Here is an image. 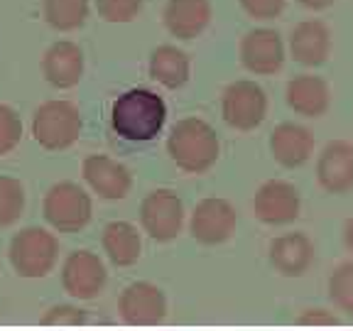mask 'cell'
I'll return each mask as SVG.
<instances>
[{"mask_svg":"<svg viewBox=\"0 0 353 331\" xmlns=\"http://www.w3.org/2000/svg\"><path fill=\"white\" fill-rule=\"evenodd\" d=\"M343 241H346L348 250H353V219L346 223V231H343Z\"/></svg>","mask_w":353,"mask_h":331,"instance_id":"cell-32","label":"cell"},{"mask_svg":"<svg viewBox=\"0 0 353 331\" xmlns=\"http://www.w3.org/2000/svg\"><path fill=\"white\" fill-rule=\"evenodd\" d=\"M331 47V34L324 22L319 20H304L290 34V50L299 64L316 66L326 59Z\"/></svg>","mask_w":353,"mask_h":331,"instance_id":"cell-19","label":"cell"},{"mask_svg":"<svg viewBox=\"0 0 353 331\" xmlns=\"http://www.w3.org/2000/svg\"><path fill=\"white\" fill-rule=\"evenodd\" d=\"M319 184L331 194L353 189V145L346 140H334L324 148L316 165Z\"/></svg>","mask_w":353,"mask_h":331,"instance_id":"cell-14","label":"cell"},{"mask_svg":"<svg viewBox=\"0 0 353 331\" xmlns=\"http://www.w3.org/2000/svg\"><path fill=\"white\" fill-rule=\"evenodd\" d=\"M42 72L47 81L57 88H72L83 77V54L74 42H54L44 52Z\"/></svg>","mask_w":353,"mask_h":331,"instance_id":"cell-15","label":"cell"},{"mask_svg":"<svg viewBox=\"0 0 353 331\" xmlns=\"http://www.w3.org/2000/svg\"><path fill=\"white\" fill-rule=\"evenodd\" d=\"M25 209V187L15 177H0V228L10 226Z\"/></svg>","mask_w":353,"mask_h":331,"instance_id":"cell-24","label":"cell"},{"mask_svg":"<svg viewBox=\"0 0 353 331\" xmlns=\"http://www.w3.org/2000/svg\"><path fill=\"white\" fill-rule=\"evenodd\" d=\"M8 253H10V265L17 275L25 280H37L54 270L59 243L50 231L30 226L12 236Z\"/></svg>","mask_w":353,"mask_h":331,"instance_id":"cell-3","label":"cell"},{"mask_svg":"<svg viewBox=\"0 0 353 331\" xmlns=\"http://www.w3.org/2000/svg\"><path fill=\"white\" fill-rule=\"evenodd\" d=\"M150 77L165 88H179L189 79V59L179 47L162 44L150 57Z\"/></svg>","mask_w":353,"mask_h":331,"instance_id":"cell-22","label":"cell"},{"mask_svg":"<svg viewBox=\"0 0 353 331\" xmlns=\"http://www.w3.org/2000/svg\"><path fill=\"white\" fill-rule=\"evenodd\" d=\"M118 312L128 326H154L167 314V299L152 282H132L118 299Z\"/></svg>","mask_w":353,"mask_h":331,"instance_id":"cell-9","label":"cell"},{"mask_svg":"<svg viewBox=\"0 0 353 331\" xmlns=\"http://www.w3.org/2000/svg\"><path fill=\"white\" fill-rule=\"evenodd\" d=\"M297 324L302 326H334L339 324V319L326 309H307L302 317L297 319Z\"/></svg>","mask_w":353,"mask_h":331,"instance_id":"cell-30","label":"cell"},{"mask_svg":"<svg viewBox=\"0 0 353 331\" xmlns=\"http://www.w3.org/2000/svg\"><path fill=\"white\" fill-rule=\"evenodd\" d=\"M86 321V314H83L79 307H72V304H59V307H52L47 314L42 317L44 326H79Z\"/></svg>","mask_w":353,"mask_h":331,"instance_id":"cell-28","label":"cell"},{"mask_svg":"<svg viewBox=\"0 0 353 331\" xmlns=\"http://www.w3.org/2000/svg\"><path fill=\"white\" fill-rule=\"evenodd\" d=\"M81 113L72 101H44L32 116V135L44 150H64L81 135Z\"/></svg>","mask_w":353,"mask_h":331,"instance_id":"cell-4","label":"cell"},{"mask_svg":"<svg viewBox=\"0 0 353 331\" xmlns=\"http://www.w3.org/2000/svg\"><path fill=\"white\" fill-rule=\"evenodd\" d=\"M329 294L343 312L353 314V263H343L341 268L331 275Z\"/></svg>","mask_w":353,"mask_h":331,"instance_id":"cell-25","label":"cell"},{"mask_svg":"<svg viewBox=\"0 0 353 331\" xmlns=\"http://www.w3.org/2000/svg\"><path fill=\"white\" fill-rule=\"evenodd\" d=\"M96 8L108 22H130L143 8V0H96Z\"/></svg>","mask_w":353,"mask_h":331,"instance_id":"cell-27","label":"cell"},{"mask_svg":"<svg viewBox=\"0 0 353 331\" xmlns=\"http://www.w3.org/2000/svg\"><path fill=\"white\" fill-rule=\"evenodd\" d=\"M88 15V0H44V17L52 28L69 32L83 25Z\"/></svg>","mask_w":353,"mask_h":331,"instance_id":"cell-23","label":"cell"},{"mask_svg":"<svg viewBox=\"0 0 353 331\" xmlns=\"http://www.w3.org/2000/svg\"><path fill=\"white\" fill-rule=\"evenodd\" d=\"M61 287L74 299H96L105 287V268L91 250H74L61 265Z\"/></svg>","mask_w":353,"mask_h":331,"instance_id":"cell-8","label":"cell"},{"mask_svg":"<svg viewBox=\"0 0 353 331\" xmlns=\"http://www.w3.org/2000/svg\"><path fill=\"white\" fill-rule=\"evenodd\" d=\"M238 214L231 206V201L219 197L201 199L192 214V236L199 243H206V245H216V243H223L226 238H231L233 228H236Z\"/></svg>","mask_w":353,"mask_h":331,"instance_id":"cell-10","label":"cell"},{"mask_svg":"<svg viewBox=\"0 0 353 331\" xmlns=\"http://www.w3.org/2000/svg\"><path fill=\"white\" fill-rule=\"evenodd\" d=\"M241 6L255 20H270L282 12L285 0H241Z\"/></svg>","mask_w":353,"mask_h":331,"instance_id":"cell-29","label":"cell"},{"mask_svg":"<svg viewBox=\"0 0 353 331\" xmlns=\"http://www.w3.org/2000/svg\"><path fill=\"white\" fill-rule=\"evenodd\" d=\"M287 103L299 116L319 118L329 108V86L319 77L302 74L287 83Z\"/></svg>","mask_w":353,"mask_h":331,"instance_id":"cell-20","label":"cell"},{"mask_svg":"<svg viewBox=\"0 0 353 331\" xmlns=\"http://www.w3.org/2000/svg\"><path fill=\"white\" fill-rule=\"evenodd\" d=\"M219 135L216 130L201 118H184L174 123L170 138H167V150L170 157L179 170L206 172L216 160H219Z\"/></svg>","mask_w":353,"mask_h":331,"instance_id":"cell-2","label":"cell"},{"mask_svg":"<svg viewBox=\"0 0 353 331\" xmlns=\"http://www.w3.org/2000/svg\"><path fill=\"white\" fill-rule=\"evenodd\" d=\"M167 118V106L162 96L150 88H130L113 101L110 123L113 130L132 143H148L162 130Z\"/></svg>","mask_w":353,"mask_h":331,"instance_id":"cell-1","label":"cell"},{"mask_svg":"<svg viewBox=\"0 0 353 331\" xmlns=\"http://www.w3.org/2000/svg\"><path fill=\"white\" fill-rule=\"evenodd\" d=\"M42 214L52 228L77 233L91 221V197L74 182H59L44 194Z\"/></svg>","mask_w":353,"mask_h":331,"instance_id":"cell-5","label":"cell"},{"mask_svg":"<svg viewBox=\"0 0 353 331\" xmlns=\"http://www.w3.org/2000/svg\"><path fill=\"white\" fill-rule=\"evenodd\" d=\"M241 61L253 74H275L285 61V47L275 30H250L241 42Z\"/></svg>","mask_w":353,"mask_h":331,"instance_id":"cell-12","label":"cell"},{"mask_svg":"<svg viewBox=\"0 0 353 331\" xmlns=\"http://www.w3.org/2000/svg\"><path fill=\"white\" fill-rule=\"evenodd\" d=\"M140 223L154 241H172L184 226L182 199L170 189H154L140 204Z\"/></svg>","mask_w":353,"mask_h":331,"instance_id":"cell-6","label":"cell"},{"mask_svg":"<svg viewBox=\"0 0 353 331\" xmlns=\"http://www.w3.org/2000/svg\"><path fill=\"white\" fill-rule=\"evenodd\" d=\"M253 211L263 223L282 226L299 216V192L285 179H270L258 189L253 199Z\"/></svg>","mask_w":353,"mask_h":331,"instance_id":"cell-11","label":"cell"},{"mask_svg":"<svg viewBox=\"0 0 353 331\" xmlns=\"http://www.w3.org/2000/svg\"><path fill=\"white\" fill-rule=\"evenodd\" d=\"M270 150L280 165L299 167L309 160V154L314 150V138L304 126L280 123L270 135Z\"/></svg>","mask_w":353,"mask_h":331,"instance_id":"cell-18","label":"cell"},{"mask_svg":"<svg viewBox=\"0 0 353 331\" xmlns=\"http://www.w3.org/2000/svg\"><path fill=\"white\" fill-rule=\"evenodd\" d=\"M299 3L307 8H314V10H321V8H329L334 0H299Z\"/></svg>","mask_w":353,"mask_h":331,"instance_id":"cell-31","label":"cell"},{"mask_svg":"<svg viewBox=\"0 0 353 331\" xmlns=\"http://www.w3.org/2000/svg\"><path fill=\"white\" fill-rule=\"evenodd\" d=\"M22 123L10 106L0 103V154H8L20 145Z\"/></svg>","mask_w":353,"mask_h":331,"instance_id":"cell-26","label":"cell"},{"mask_svg":"<svg viewBox=\"0 0 353 331\" xmlns=\"http://www.w3.org/2000/svg\"><path fill=\"white\" fill-rule=\"evenodd\" d=\"M103 243L105 255L110 258V263L118 265V268H128V265H135L140 258V250H143V241H140L138 228L128 223V221H113L103 228Z\"/></svg>","mask_w":353,"mask_h":331,"instance_id":"cell-21","label":"cell"},{"mask_svg":"<svg viewBox=\"0 0 353 331\" xmlns=\"http://www.w3.org/2000/svg\"><path fill=\"white\" fill-rule=\"evenodd\" d=\"M314 258V245L304 233H285L270 243V263L287 277H299Z\"/></svg>","mask_w":353,"mask_h":331,"instance_id":"cell-16","label":"cell"},{"mask_svg":"<svg viewBox=\"0 0 353 331\" xmlns=\"http://www.w3.org/2000/svg\"><path fill=\"white\" fill-rule=\"evenodd\" d=\"M211 20L209 0H170L165 8V25L174 37L192 39L204 32Z\"/></svg>","mask_w":353,"mask_h":331,"instance_id":"cell-17","label":"cell"},{"mask_svg":"<svg viewBox=\"0 0 353 331\" xmlns=\"http://www.w3.org/2000/svg\"><path fill=\"white\" fill-rule=\"evenodd\" d=\"M265 110H268V99H265V91L255 81L241 79V81H233L223 91L221 113H223L228 126L238 128V130L258 128L265 118Z\"/></svg>","mask_w":353,"mask_h":331,"instance_id":"cell-7","label":"cell"},{"mask_svg":"<svg viewBox=\"0 0 353 331\" xmlns=\"http://www.w3.org/2000/svg\"><path fill=\"white\" fill-rule=\"evenodd\" d=\"M81 174L86 184L99 194L101 199H123L130 192V172L125 165H121L113 157L105 154H91L81 165Z\"/></svg>","mask_w":353,"mask_h":331,"instance_id":"cell-13","label":"cell"}]
</instances>
